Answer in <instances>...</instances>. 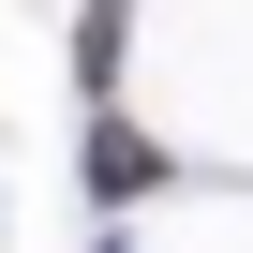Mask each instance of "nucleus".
I'll return each mask as SVG.
<instances>
[{"mask_svg":"<svg viewBox=\"0 0 253 253\" xmlns=\"http://www.w3.org/2000/svg\"><path fill=\"white\" fill-rule=\"evenodd\" d=\"M89 179H104V194H149V179H164V149H149V134H119V119H104V134H89Z\"/></svg>","mask_w":253,"mask_h":253,"instance_id":"1","label":"nucleus"}]
</instances>
